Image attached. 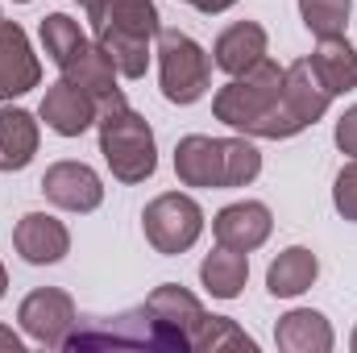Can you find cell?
<instances>
[{
  "label": "cell",
  "mask_w": 357,
  "mask_h": 353,
  "mask_svg": "<svg viewBox=\"0 0 357 353\" xmlns=\"http://www.w3.org/2000/svg\"><path fill=\"white\" fill-rule=\"evenodd\" d=\"M96 46L112 59L121 80H142L150 67V38H158V4L154 0H100L88 8Z\"/></svg>",
  "instance_id": "1"
},
{
  "label": "cell",
  "mask_w": 357,
  "mask_h": 353,
  "mask_svg": "<svg viewBox=\"0 0 357 353\" xmlns=\"http://www.w3.org/2000/svg\"><path fill=\"white\" fill-rule=\"evenodd\" d=\"M96 129H100V154H104L112 179H121V183H146L158 171L154 129H150V121L142 112H133L125 104V96L100 104Z\"/></svg>",
  "instance_id": "2"
},
{
  "label": "cell",
  "mask_w": 357,
  "mask_h": 353,
  "mask_svg": "<svg viewBox=\"0 0 357 353\" xmlns=\"http://www.w3.org/2000/svg\"><path fill=\"white\" fill-rule=\"evenodd\" d=\"M63 350H162V353H187V345L142 303L121 316H100V320H75L67 333Z\"/></svg>",
  "instance_id": "3"
},
{
  "label": "cell",
  "mask_w": 357,
  "mask_h": 353,
  "mask_svg": "<svg viewBox=\"0 0 357 353\" xmlns=\"http://www.w3.org/2000/svg\"><path fill=\"white\" fill-rule=\"evenodd\" d=\"M282 71L274 59H258L245 75H233V84L216 91L212 112L216 121H225L229 129H241L250 137H266V125L274 117L278 91H282Z\"/></svg>",
  "instance_id": "4"
},
{
  "label": "cell",
  "mask_w": 357,
  "mask_h": 353,
  "mask_svg": "<svg viewBox=\"0 0 357 353\" xmlns=\"http://www.w3.org/2000/svg\"><path fill=\"white\" fill-rule=\"evenodd\" d=\"M333 104V91L320 84L312 59H299L282 71V91H278V104H274V117L266 125L270 142H282V137H295L303 133L307 125H316Z\"/></svg>",
  "instance_id": "5"
},
{
  "label": "cell",
  "mask_w": 357,
  "mask_h": 353,
  "mask_svg": "<svg viewBox=\"0 0 357 353\" xmlns=\"http://www.w3.org/2000/svg\"><path fill=\"white\" fill-rule=\"evenodd\" d=\"M158 84L171 104H195L212 84L208 50L183 33V29H158Z\"/></svg>",
  "instance_id": "6"
},
{
  "label": "cell",
  "mask_w": 357,
  "mask_h": 353,
  "mask_svg": "<svg viewBox=\"0 0 357 353\" xmlns=\"http://www.w3.org/2000/svg\"><path fill=\"white\" fill-rule=\"evenodd\" d=\"M142 229H146V241L158 254L175 258V254H187L199 241V233H204V208L191 195H183V191H162V195H154L146 204Z\"/></svg>",
  "instance_id": "7"
},
{
  "label": "cell",
  "mask_w": 357,
  "mask_h": 353,
  "mask_svg": "<svg viewBox=\"0 0 357 353\" xmlns=\"http://www.w3.org/2000/svg\"><path fill=\"white\" fill-rule=\"evenodd\" d=\"M17 320H21V329H25L29 341L50 345V350H63V341H67V333L75 329L79 316H75V299H71L67 291H59V287H38V291H29V295L21 299Z\"/></svg>",
  "instance_id": "8"
},
{
  "label": "cell",
  "mask_w": 357,
  "mask_h": 353,
  "mask_svg": "<svg viewBox=\"0 0 357 353\" xmlns=\"http://www.w3.org/2000/svg\"><path fill=\"white\" fill-rule=\"evenodd\" d=\"M42 84V63L17 21L0 17V100H17Z\"/></svg>",
  "instance_id": "9"
},
{
  "label": "cell",
  "mask_w": 357,
  "mask_h": 353,
  "mask_svg": "<svg viewBox=\"0 0 357 353\" xmlns=\"http://www.w3.org/2000/svg\"><path fill=\"white\" fill-rule=\"evenodd\" d=\"M13 246L29 266H54L71 254V233L50 212H25L13 229Z\"/></svg>",
  "instance_id": "10"
},
{
  "label": "cell",
  "mask_w": 357,
  "mask_h": 353,
  "mask_svg": "<svg viewBox=\"0 0 357 353\" xmlns=\"http://www.w3.org/2000/svg\"><path fill=\"white\" fill-rule=\"evenodd\" d=\"M42 191L63 212H96L104 204V183L88 163H54L42 175Z\"/></svg>",
  "instance_id": "11"
},
{
  "label": "cell",
  "mask_w": 357,
  "mask_h": 353,
  "mask_svg": "<svg viewBox=\"0 0 357 353\" xmlns=\"http://www.w3.org/2000/svg\"><path fill=\"white\" fill-rule=\"evenodd\" d=\"M270 229H274V216L262 200H241V204H229L212 216L216 246H229L241 254H254L258 246H266Z\"/></svg>",
  "instance_id": "12"
},
{
  "label": "cell",
  "mask_w": 357,
  "mask_h": 353,
  "mask_svg": "<svg viewBox=\"0 0 357 353\" xmlns=\"http://www.w3.org/2000/svg\"><path fill=\"white\" fill-rule=\"evenodd\" d=\"M175 175L183 187H225V137L187 133L175 146Z\"/></svg>",
  "instance_id": "13"
},
{
  "label": "cell",
  "mask_w": 357,
  "mask_h": 353,
  "mask_svg": "<svg viewBox=\"0 0 357 353\" xmlns=\"http://www.w3.org/2000/svg\"><path fill=\"white\" fill-rule=\"evenodd\" d=\"M42 121L59 133V137H79L84 129L96 125V117H100V104L91 100L84 88H75V84H67V80H59L54 88L42 96Z\"/></svg>",
  "instance_id": "14"
},
{
  "label": "cell",
  "mask_w": 357,
  "mask_h": 353,
  "mask_svg": "<svg viewBox=\"0 0 357 353\" xmlns=\"http://www.w3.org/2000/svg\"><path fill=\"white\" fill-rule=\"evenodd\" d=\"M258 59H266V29L258 21H233L229 29H220L212 46V63L225 75H245Z\"/></svg>",
  "instance_id": "15"
},
{
  "label": "cell",
  "mask_w": 357,
  "mask_h": 353,
  "mask_svg": "<svg viewBox=\"0 0 357 353\" xmlns=\"http://www.w3.org/2000/svg\"><path fill=\"white\" fill-rule=\"evenodd\" d=\"M146 308L175 333L178 341L191 350V337H195V329H199V320L208 316L204 312V303L187 291V287H178V283H162V287H154L150 295H146Z\"/></svg>",
  "instance_id": "16"
},
{
  "label": "cell",
  "mask_w": 357,
  "mask_h": 353,
  "mask_svg": "<svg viewBox=\"0 0 357 353\" xmlns=\"http://www.w3.org/2000/svg\"><path fill=\"white\" fill-rule=\"evenodd\" d=\"M274 341H278V350H287V353H328L337 345L333 324L320 312H312V308H295V312L278 316Z\"/></svg>",
  "instance_id": "17"
},
{
  "label": "cell",
  "mask_w": 357,
  "mask_h": 353,
  "mask_svg": "<svg viewBox=\"0 0 357 353\" xmlns=\"http://www.w3.org/2000/svg\"><path fill=\"white\" fill-rule=\"evenodd\" d=\"M38 121L25 108H0V171H25L38 154Z\"/></svg>",
  "instance_id": "18"
},
{
  "label": "cell",
  "mask_w": 357,
  "mask_h": 353,
  "mask_svg": "<svg viewBox=\"0 0 357 353\" xmlns=\"http://www.w3.org/2000/svg\"><path fill=\"white\" fill-rule=\"evenodd\" d=\"M63 71V80L67 84H75V88H84L96 100V104H104V100H116V96H125V91L116 88V67H112V59L100 50V46H84L67 67H59Z\"/></svg>",
  "instance_id": "19"
},
{
  "label": "cell",
  "mask_w": 357,
  "mask_h": 353,
  "mask_svg": "<svg viewBox=\"0 0 357 353\" xmlns=\"http://www.w3.org/2000/svg\"><path fill=\"white\" fill-rule=\"evenodd\" d=\"M316 274H320V262H316V254L307 250V246H291V250H282L266 270V291L274 299H295V295H303L312 283H316Z\"/></svg>",
  "instance_id": "20"
},
{
  "label": "cell",
  "mask_w": 357,
  "mask_h": 353,
  "mask_svg": "<svg viewBox=\"0 0 357 353\" xmlns=\"http://www.w3.org/2000/svg\"><path fill=\"white\" fill-rule=\"evenodd\" d=\"M250 278V258L241 250H229V246H216L204 262H199V283L208 287L212 299H237L241 287Z\"/></svg>",
  "instance_id": "21"
},
{
  "label": "cell",
  "mask_w": 357,
  "mask_h": 353,
  "mask_svg": "<svg viewBox=\"0 0 357 353\" xmlns=\"http://www.w3.org/2000/svg\"><path fill=\"white\" fill-rule=\"evenodd\" d=\"M312 67L333 96H345V91L357 88V50L345 38H320L316 54H312Z\"/></svg>",
  "instance_id": "22"
},
{
  "label": "cell",
  "mask_w": 357,
  "mask_h": 353,
  "mask_svg": "<svg viewBox=\"0 0 357 353\" xmlns=\"http://www.w3.org/2000/svg\"><path fill=\"white\" fill-rule=\"evenodd\" d=\"M42 46H46V54H50L54 67H67L88 46V33L67 13H50V17H42Z\"/></svg>",
  "instance_id": "23"
},
{
  "label": "cell",
  "mask_w": 357,
  "mask_h": 353,
  "mask_svg": "<svg viewBox=\"0 0 357 353\" xmlns=\"http://www.w3.org/2000/svg\"><path fill=\"white\" fill-rule=\"evenodd\" d=\"M191 350L195 353H220V350H258V341L237 329V320L229 316H204L195 337H191Z\"/></svg>",
  "instance_id": "24"
},
{
  "label": "cell",
  "mask_w": 357,
  "mask_h": 353,
  "mask_svg": "<svg viewBox=\"0 0 357 353\" xmlns=\"http://www.w3.org/2000/svg\"><path fill=\"white\" fill-rule=\"evenodd\" d=\"M354 0H299V17L316 38H345Z\"/></svg>",
  "instance_id": "25"
},
{
  "label": "cell",
  "mask_w": 357,
  "mask_h": 353,
  "mask_svg": "<svg viewBox=\"0 0 357 353\" xmlns=\"http://www.w3.org/2000/svg\"><path fill=\"white\" fill-rule=\"evenodd\" d=\"M262 175V154L245 137H225V187H245Z\"/></svg>",
  "instance_id": "26"
},
{
  "label": "cell",
  "mask_w": 357,
  "mask_h": 353,
  "mask_svg": "<svg viewBox=\"0 0 357 353\" xmlns=\"http://www.w3.org/2000/svg\"><path fill=\"white\" fill-rule=\"evenodd\" d=\"M333 204H337V212H341L345 220L357 225V158L349 167H341V175L333 183Z\"/></svg>",
  "instance_id": "27"
},
{
  "label": "cell",
  "mask_w": 357,
  "mask_h": 353,
  "mask_svg": "<svg viewBox=\"0 0 357 353\" xmlns=\"http://www.w3.org/2000/svg\"><path fill=\"white\" fill-rule=\"evenodd\" d=\"M337 146H341V154L357 158V104L354 108H345L341 121H337Z\"/></svg>",
  "instance_id": "28"
},
{
  "label": "cell",
  "mask_w": 357,
  "mask_h": 353,
  "mask_svg": "<svg viewBox=\"0 0 357 353\" xmlns=\"http://www.w3.org/2000/svg\"><path fill=\"white\" fill-rule=\"evenodd\" d=\"M183 4H191V8H199V13H208V17H216V13H229L237 0H183Z\"/></svg>",
  "instance_id": "29"
},
{
  "label": "cell",
  "mask_w": 357,
  "mask_h": 353,
  "mask_svg": "<svg viewBox=\"0 0 357 353\" xmlns=\"http://www.w3.org/2000/svg\"><path fill=\"white\" fill-rule=\"evenodd\" d=\"M0 350H8V353H21V337H17L13 329H4V324H0Z\"/></svg>",
  "instance_id": "30"
},
{
  "label": "cell",
  "mask_w": 357,
  "mask_h": 353,
  "mask_svg": "<svg viewBox=\"0 0 357 353\" xmlns=\"http://www.w3.org/2000/svg\"><path fill=\"white\" fill-rule=\"evenodd\" d=\"M4 287H8V274H4V266H0V299H4Z\"/></svg>",
  "instance_id": "31"
},
{
  "label": "cell",
  "mask_w": 357,
  "mask_h": 353,
  "mask_svg": "<svg viewBox=\"0 0 357 353\" xmlns=\"http://www.w3.org/2000/svg\"><path fill=\"white\" fill-rule=\"evenodd\" d=\"M79 4H84V8H96V4H100V0H79Z\"/></svg>",
  "instance_id": "32"
},
{
  "label": "cell",
  "mask_w": 357,
  "mask_h": 353,
  "mask_svg": "<svg viewBox=\"0 0 357 353\" xmlns=\"http://www.w3.org/2000/svg\"><path fill=\"white\" fill-rule=\"evenodd\" d=\"M349 345H354V353H357V329H354V337H349Z\"/></svg>",
  "instance_id": "33"
},
{
  "label": "cell",
  "mask_w": 357,
  "mask_h": 353,
  "mask_svg": "<svg viewBox=\"0 0 357 353\" xmlns=\"http://www.w3.org/2000/svg\"><path fill=\"white\" fill-rule=\"evenodd\" d=\"M13 4H29V0H13Z\"/></svg>",
  "instance_id": "34"
}]
</instances>
